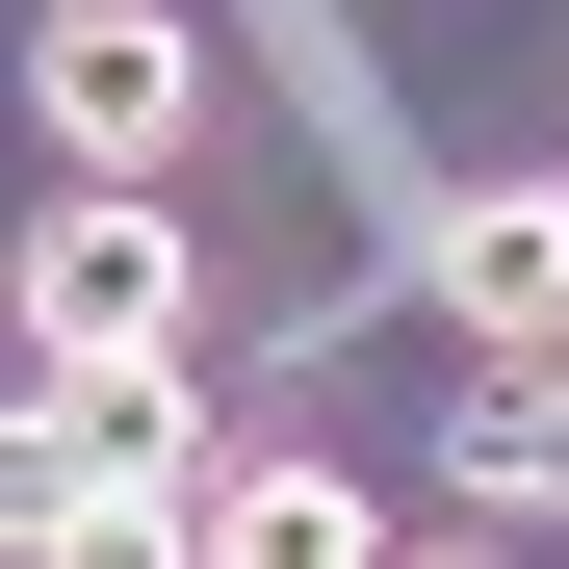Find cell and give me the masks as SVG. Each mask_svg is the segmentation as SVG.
Segmentation results:
<instances>
[{"instance_id":"3957f363","label":"cell","mask_w":569,"mask_h":569,"mask_svg":"<svg viewBox=\"0 0 569 569\" xmlns=\"http://www.w3.org/2000/svg\"><path fill=\"white\" fill-rule=\"evenodd\" d=\"M415 284H440L492 362H569V181L518 156V181H466V208H415Z\"/></svg>"},{"instance_id":"6da1fadb","label":"cell","mask_w":569,"mask_h":569,"mask_svg":"<svg viewBox=\"0 0 569 569\" xmlns=\"http://www.w3.org/2000/svg\"><path fill=\"white\" fill-rule=\"evenodd\" d=\"M27 130L78 181H156L181 130H208V27H181V0H52L27 27Z\"/></svg>"},{"instance_id":"277c9868","label":"cell","mask_w":569,"mask_h":569,"mask_svg":"<svg viewBox=\"0 0 569 569\" xmlns=\"http://www.w3.org/2000/svg\"><path fill=\"white\" fill-rule=\"evenodd\" d=\"M27 569H208V466H156V440H27Z\"/></svg>"},{"instance_id":"5b68a950","label":"cell","mask_w":569,"mask_h":569,"mask_svg":"<svg viewBox=\"0 0 569 569\" xmlns=\"http://www.w3.org/2000/svg\"><path fill=\"white\" fill-rule=\"evenodd\" d=\"M208 569H389V518H362V466H208Z\"/></svg>"},{"instance_id":"52a82bcc","label":"cell","mask_w":569,"mask_h":569,"mask_svg":"<svg viewBox=\"0 0 569 569\" xmlns=\"http://www.w3.org/2000/svg\"><path fill=\"white\" fill-rule=\"evenodd\" d=\"M389 569H518V518H492V543H389Z\"/></svg>"},{"instance_id":"8992f818","label":"cell","mask_w":569,"mask_h":569,"mask_svg":"<svg viewBox=\"0 0 569 569\" xmlns=\"http://www.w3.org/2000/svg\"><path fill=\"white\" fill-rule=\"evenodd\" d=\"M440 466H466V518H569V362H492L440 415Z\"/></svg>"},{"instance_id":"7a4b0ae2","label":"cell","mask_w":569,"mask_h":569,"mask_svg":"<svg viewBox=\"0 0 569 569\" xmlns=\"http://www.w3.org/2000/svg\"><path fill=\"white\" fill-rule=\"evenodd\" d=\"M27 362H181V208L156 181L27 208Z\"/></svg>"}]
</instances>
